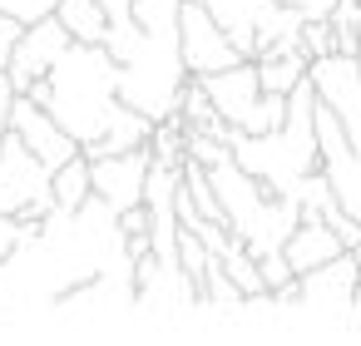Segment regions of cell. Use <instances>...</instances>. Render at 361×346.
<instances>
[{
	"label": "cell",
	"instance_id": "3",
	"mask_svg": "<svg viewBox=\"0 0 361 346\" xmlns=\"http://www.w3.org/2000/svg\"><path fill=\"white\" fill-rule=\"evenodd\" d=\"M312 104H317V89H312V80H302V85H292V94H287V114H282L277 129H267V134H243V129L228 124L223 144H228L233 163L247 168L267 193H287L297 178H307L312 168H322V163H317Z\"/></svg>",
	"mask_w": 361,
	"mask_h": 346
},
{
	"label": "cell",
	"instance_id": "1",
	"mask_svg": "<svg viewBox=\"0 0 361 346\" xmlns=\"http://www.w3.org/2000/svg\"><path fill=\"white\" fill-rule=\"evenodd\" d=\"M80 149L104 134V124L119 109V65L104 45H80L70 40L65 55L25 89Z\"/></svg>",
	"mask_w": 361,
	"mask_h": 346
},
{
	"label": "cell",
	"instance_id": "8",
	"mask_svg": "<svg viewBox=\"0 0 361 346\" xmlns=\"http://www.w3.org/2000/svg\"><path fill=\"white\" fill-rule=\"evenodd\" d=\"M356 282H361V267H356V257H351V247H346V252H336V257H326V262L297 272V307L346 316Z\"/></svg>",
	"mask_w": 361,
	"mask_h": 346
},
{
	"label": "cell",
	"instance_id": "27",
	"mask_svg": "<svg viewBox=\"0 0 361 346\" xmlns=\"http://www.w3.org/2000/svg\"><path fill=\"white\" fill-rule=\"evenodd\" d=\"M356 75H361V50H356Z\"/></svg>",
	"mask_w": 361,
	"mask_h": 346
},
{
	"label": "cell",
	"instance_id": "23",
	"mask_svg": "<svg viewBox=\"0 0 361 346\" xmlns=\"http://www.w3.org/2000/svg\"><path fill=\"white\" fill-rule=\"evenodd\" d=\"M11 99H16V85L0 75V139H6V129H11Z\"/></svg>",
	"mask_w": 361,
	"mask_h": 346
},
{
	"label": "cell",
	"instance_id": "10",
	"mask_svg": "<svg viewBox=\"0 0 361 346\" xmlns=\"http://www.w3.org/2000/svg\"><path fill=\"white\" fill-rule=\"evenodd\" d=\"M144 173H149V144L90 159V193H99L114 213H124V208L144 203Z\"/></svg>",
	"mask_w": 361,
	"mask_h": 346
},
{
	"label": "cell",
	"instance_id": "4",
	"mask_svg": "<svg viewBox=\"0 0 361 346\" xmlns=\"http://www.w3.org/2000/svg\"><path fill=\"white\" fill-rule=\"evenodd\" d=\"M208 183L218 193V208H223V223L228 233L252 252V257H267V252H282L292 223H297V203L282 198V193H267L247 168L233 163V154H223L218 163H208Z\"/></svg>",
	"mask_w": 361,
	"mask_h": 346
},
{
	"label": "cell",
	"instance_id": "2",
	"mask_svg": "<svg viewBox=\"0 0 361 346\" xmlns=\"http://www.w3.org/2000/svg\"><path fill=\"white\" fill-rule=\"evenodd\" d=\"M129 16L139 20V45L119 60V99L139 114L173 119L178 89L188 80L178 55V0H129Z\"/></svg>",
	"mask_w": 361,
	"mask_h": 346
},
{
	"label": "cell",
	"instance_id": "9",
	"mask_svg": "<svg viewBox=\"0 0 361 346\" xmlns=\"http://www.w3.org/2000/svg\"><path fill=\"white\" fill-rule=\"evenodd\" d=\"M65 45H70V30L55 20V16H40V20H30L25 30H20V40H16V50H11V65H6V80L16 85V94H25L60 55H65Z\"/></svg>",
	"mask_w": 361,
	"mask_h": 346
},
{
	"label": "cell",
	"instance_id": "19",
	"mask_svg": "<svg viewBox=\"0 0 361 346\" xmlns=\"http://www.w3.org/2000/svg\"><path fill=\"white\" fill-rule=\"evenodd\" d=\"M297 45H302V55H307V60H317V55H331V50H336L331 20H326V16H322V20H302V30H297Z\"/></svg>",
	"mask_w": 361,
	"mask_h": 346
},
{
	"label": "cell",
	"instance_id": "24",
	"mask_svg": "<svg viewBox=\"0 0 361 346\" xmlns=\"http://www.w3.org/2000/svg\"><path fill=\"white\" fill-rule=\"evenodd\" d=\"M99 11H104L109 20H124V16H129V0H99Z\"/></svg>",
	"mask_w": 361,
	"mask_h": 346
},
{
	"label": "cell",
	"instance_id": "6",
	"mask_svg": "<svg viewBox=\"0 0 361 346\" xmlns=\"http://www.w3.org/2000/svg\"><path fill=\"white\" fill-rule=\"evenodd\" d=\"M312 129H317V163H322V173H326L336 203L346 208V218L361 223V154L346 144L336 114H331L322 99L312 104Z\"/></svg>",
	"mask_w": 361,
	"mask_h": 346
},
{
	"label": "cell",
	"instance_id": "16",
	"mask_svg": "<svg viewBox=\"0 0 361 346\" xmlns=\"http://www.w3.org/2000/svg\"><path fill=\"white\" fill-rule=\"evenodd\" d=\"M55 20L70 30V40H80V45H104L109 16L99 11V0H60V6H55Z\"/></svg>",
	"mask_w": 361,
	"mask_h": 346
},
{
	"label": "cell",
	"instance_id": "12",
	"mask_svg": "<svg viewBox=\"0 0 361 346\" xmlns=\"http://www.w3.org/2000/svg\"><path fill=\"white\" fill-rule=\"evenodd\" d=\"M193 80L203 85V94H208V104L218 109L223 124H233V129H247V124H252V109H257V94H262L252 60H238V65H228V70L193 75Z\"/></svg>",
	"mask_w": 361,
	"mask_h": 346
},
{
	"label": "cell",
	"instance_id": "22",
	"mask_svg": "<svg viewBox=\"0 0 361 346\" xmlns=\"http://www.w3.org/2000/svg\"><path fill=\"white\" fill-rule=\"evenodd\" d=\"M16 242H20V223H16L11 213H0V257H6Z\"/></svg>",
	"mask_w": 361,
	"mask_h": 346
},
{
	"label": "cell",
	"instance_id": "5",
	"mask_svg": "<svg viewBox=\"0 0 361 346\" xmlns=\"http://www.w3.org/2000/svg\"><path fill=\"white\" fill-rule=\"evenodd\" d=\"M50 208H55L50 168L6 129V139H0V213H11V218H45Z\"/></svg>",
	"mask_w": 361,
	"mask_h": 346
},
{
	"label": "cell",
	"instance_id": "20",
	"mask_svg": "<svg viewBox=\"0 0 361 346\" xmlns=\"http://www.w3.org/2000/svg\"><path fill=\"white\" fill-rule=\"evenodd\" d=\"M20 20L16 16H6V11H0V75H6V65H11V50H16V40H20Z\"/></svg>",
	"mask_w": 361,
	"mask_h": 346
},
{
	"label": "cell",
	"instance_id": "14",
	"mask_svg": "<svg viewBox=\"0 0 361 346\" xmlns=\"http://www.w3.org/2000/svg\"><path fill=\"white\" fill-rule=\"evenodd\" d=\"M252 70H257V89H262V94H292V85L307 80V55H302V50L252 55Z\"/></svg>",
	"mask_w": 361,
	"mask_h": 346
},
{
	"label": "cell",
	"instance_id": "18",
	"mask_svg": "<svg viewBox=\"0 0 361 346\" xmlns=\"http://www.w3.org/2000/svg\"><path fill=\"white\" fill-rule=\"evenodd\" d=\"M208 262H213V252L203 247V237H198L193 228H178V267L188 272V282H193V287H203Z\"/></svg>",
	"mask_w": 361,
	"mask_h": 346
},
{
	"label": "cell",
	"instance_id": "21",
	"mask_svg": "<svg viewBox=\"0 0 361 346\" xmlns=\"http://www.w3.org/2000/svg\"><path fill=\"white\" fill-rule=\"evenodd\" d=\"M282 6H292V11H302L307 20H322L331 6H336V0H282Z\"/></svg>",
	"mask_w": 361,
	"mask_h": 346
},
{
	"label": "cell",
	"instance_id": "26",
	"mask_svg": "<svg viewBox=\"0 0 361 346\" xmlns=\"http://www.w3.org/2000/svg\"><path fill=\"white\" fill-rule=\"evenodd\" d=\"M351 257H356V267H361V242H356V247H351Z\"/></svg>",
	"mask_w": 361,
	"mask_h": 346
},
{
	"label": "cell",
	"instance_id": "17",
	"mask_svg": "<svg viewBox=\"0 0 361 346\" xmlns=\"http://www.w3.org/2000/svg\"><path fill=\"white\" fill-rule=\"evenodd\" d=\"M50 198H55V208H65V213H75V208L90 198V159H85V154L65 159L60 168H50Z\"/></svg>",
	"mask_w": 361,
	"mask_h": 346
},
{
	"label": "cell",
	"instance_id": "28",
	"mask_svg": "<svg viewBox=\"0 0 361 346\" xmlns=\"http://www.w3.org/2000/svg\"><path fill=\"white\" fill-rule=\"evenodd\" d=\"M356 35H361V25H356Z\"/></svg>",
	"mask_w": 361,
	"mask_h": 346
},
{
	"label": "cell",
	"instance_id": "7",
	"mask_svg": "<svg viewBox=\"0 0 361 346\" xmlns=\"http://www.w3.org/2000/svg\"><path fill=\"white\" fill-rule=\"evenodd\" d=\"M178 55H183L188 75H213V70H228L243 60L198 0H178Z\"/></svg>",
	"mask_w": 361,
	"mask_h": 346
},
{
	"label": "cell",
	"instance_id": "13",
	"mask_svg": "<svg viewBox=\"0 0 361 346\" xmlns=\"http://www.w3.org/2000/svg\"><path fill=\"white\" fill-rule=\"evenodd\" d=\"M336 252H346V247H341V237L326 228V218L312 213V208H302L297 223H292V233H287V242H282L287 267H292V272H307V267H317V262H326V257H336Z\"/></svg>",
	"mask_w": 361,
	"mask_h": 346
},
{
	"label": "cell",
	"instance_id": "15",
	"mask_svg": "<svg viewBox=\"0 0 361 346\" xmlns=\"http://www.w3.org/2000/svg\"><path fill=\"white\" fill-rule=\"evenodd\" d=\"M213 16V25L233 40V50L243 60H252V0H198Z\"/></svg>",
	"mask_w": 361,
	"mask_h": 346
},
{
	"label": "cell",
	"instance_id": "25",
	"mask_svg": "<svg viewBox=\"0 0 361 346\" xmlns=\"http://www.w3.org/2000/svg\"><path fill=\"white\" fill-rule=\"evenodd\" d=\"M351 321H361V282H356V292H351V311H346Z\"/></svg>",
	"mask_w": 361,
	"mask_h": 346
},
{
	"label": "cell",
	"instance_id": "11",
	"mask_svg": "<svg viewBox=\"0 0 361 346\" xmlns=\"http://www.w3.org/2000/svg\"><path fill=\"white\" fill-rule=\"evenodd\" d=\"M11 134H16L45 168H60L65 159L80 154V144H75V139H70V134L30 99V94H16V99H11Z\"/></svg>",
	"mask_w": 361,
	"mask_h": 346
}]
</instances>
